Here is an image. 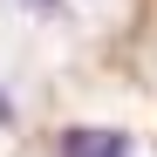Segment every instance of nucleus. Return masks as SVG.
<instances>
[{
	"instance_id": "nucleus-1",
	"label": "nucleus",
	"mask_w": 157,
	"mask_h": 157,
	"mask_svg": "<svg viewBox=\"0 0 157 157\" xmlns=\"http://www.w3.org/2000/svg\"><path fill=\"white\" fill-rule=\"evenodd\" d=\"M62 157H130V137L123 130H82L75 123L62 137Z\"/></svg>"
},
{
	"instance_id": "nucleus-2",
	"label": "nucleus",
	"mask_w": 157,
	"mask_h": 157,
	"mask_svg": "<svg viewBox=\"0 0 157 157\" xmlns=\"http://www.w3.org/2000/svg\"><path fill=\"white\" fill-rule=\"evenodd\" d=\"M28 7H34V14H62V0H28Z\"/></svg>"
},
{
	"instance_id": "nucleus-3",
	"label": "nucleus",
	"mask_w": 157,
	"mask_h": 157,
	"mask_svg": "<svg viewBox=\"0 0 157 157\" xmlns=\"http://www.w3.org/2000/svg\"><path fill=\"white\" fill-rule=\"evenodd\" d=\"M0 123H14V102H7V96H0Z\"/></svg>"
}]
</instances>
